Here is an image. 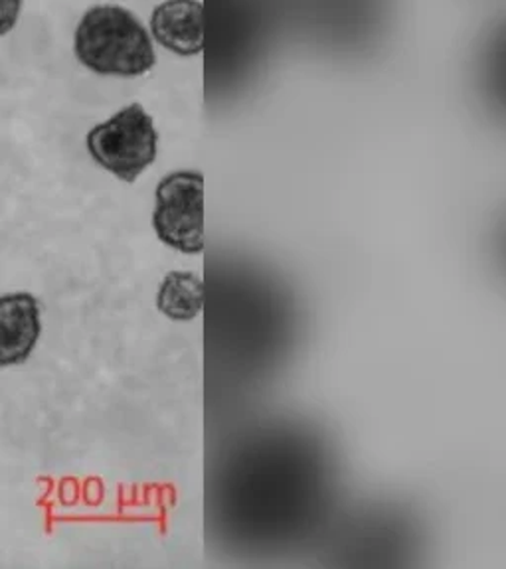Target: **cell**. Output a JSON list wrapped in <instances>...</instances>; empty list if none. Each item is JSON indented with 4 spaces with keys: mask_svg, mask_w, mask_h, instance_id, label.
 <instances>
[{
    "mask_svg": "<svg viewBox=\"0 0 506 569\" xmlns=\"http://www.w3.org/2000/svg\"><path fill=\"white\" fill-rule=\"evenodd\" d=\"M73 56L101 78H141L155 70V42L141 18L123 4H96L73 30Z\"/></svg>",
    "mask_w": 506,
    "mask_h": 569,
    "instance_id": "1",
    "label": "cell"
},
{
    "mask_svg": "<svg viewBox=\"0 0 506 569\" xmlns=\"http://www.w3.org/2000/svg\"><path fill=\"white\" fill-rule=\"evenodd\" d=\"M159 131L139 101L89 129L86 149L96 164L117 180L133 184L159 154Z\"/></svg>",
    "mask_w": 506,
    "mask_h": 569,
    "instance_id": "2",
    "label": "cell"
},
{
    "mask_svg": "<svg viewBox=\"0 0 506 569\" xmlns=\"http://www.w3.org/2000/svg\"><path fill=\"white\" fill-rule=\"evenodd\" d=\"M205 208L202 170L169 172L155 188L152 230L165 246L198 256L206 248Z\"/></svg>",
    "mask_w": 506,
    "mask_h": 569,
    "instance_id": "3",
    "label": "cell"
},
{
    "mask_svg": "<svg viewBox=\"0 0 506 569\" xmlns=\"http://www.w3.org/2000/svg\"><path fill=\"white\" fill-rule=\"evenodd\" d=\"M152 42L177 58L205 52V4L200 0H162L149 18Z\"/></svg>",
    "mask_w": 506,
    "mask_h": 569,
    "instance_id": "4",
    "label": "cell"
},
{
    "mask_svg": "<svg viewBox=\"0 0 506 569\" xmlns=\"http://www.w3.org/2000/svg\"><path fill=\"white\" fill-rule=\"evenodd\" d=\"M42 332L40 305L34 295L0 297V368L27 362Z\"/></svg>",
    "mask_w": 506,
    "mask_h": 569,
    "instance_id": "5",
    "label": "cell"
},
{
    "mask_svg": "<svg viewBox=\"0 0 506 569\" xmlns=\"http://www.w3.org/2000/svg\"><path fill=\"white\" fill-rule=\"evenodd\" d=\"M159 311L170 320H195L205 307V283L190 271H170L157 295Z\"/></svg>",
    "mask_w": 506,
    "mask_h": 569,
    "instance_id": "6",
    "label": "cell"
},
{
    "mask_svg": "<svg viewBox=\"0 0 506 569\" xmlns=\"http://www.w3.org/2000/svg\"><path fill=\"white\" fill-rule=\"evenodd\" d=\"M22 7L24 0H0V38L9 36L17 28Z\"/></svg>",
    "mask_w": 506,
    "mask_h": 569,
    "instance_id": "7",
    "label": "cell"
}]
</instances>
